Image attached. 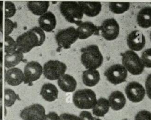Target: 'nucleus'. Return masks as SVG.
Here are the masks:
<instances>
[{"label": "nucleus", "mask_w": 151, "mask_h": 120, "mask_svg": "<svg viewBox=\"0 0 151 120\" xmlns=\"http://www.w3.org/2000/svg\"><path fill=\"white\" fill-rule=\"evenodd\" d=\"M45 39L44 31L40 27H34L17 38V50L22 53H27L34 47L42 45Z\"/></svg>", "instance_id": "obj_1"}, {"label": "nucleus", "mask_w": 151, "mask_h": 120, "mask_svg": "<svg viewBox=\"0 0 151 120\" xmlns=\"http://www.w3.org/2000/svg\"><path fill=\"white\" fill-rule=\"evenodd\" d=\"M81 52V61L86 69H96L101 65L103 57L97 45H91L83 48Z\"/></svg>", "instance_id": "obj_2"}, {"label": "nucleus", "mask_w": 151, "mask_h": 120, "mask_svg": "<svg viewBox=\"0 0 151 120\" xmlns=\"http://www.w3.org/2000/svg\"><path fill=\"white\" fill-rule=\"evenodd\" d=\"M60 10L65 19L73 24L79 25L83 17V11L77 2H62L60 5Z\"/></svg>", "instance_id": "obj_3"}, {"label": "nucleus", "mask_w": 151, "mask_h": 120, "mask_svg": "<svg viewBox=\"0 0 151 120\" xmlns=\"http://www.w3.org/2000/svg\"><path fill=\"white\" fill-rule=\"evenodd\" d=\"M73 102L75 106L80 109H92L97 102L96 95L90 89H80L73 94Z\"/></svg>", "instance_id": "obj_4"}, {"label": "nucleus", "mask_w": 151, "mask_h": 120, "mask_svg": "<svg viewBox=\"0 0 151 120\" xmlns=\"http://www.w3.org/2000/svg\"><path fill=\"white\" fill-rule=\"evenodd\" d=\"M123 66L132 75H140L144 70V65L138 55L128 50L120 54Z\"/></svg>", "instance_id": "obj_5"}, {"label": "nucleus", "mask_w": 151, "mask_h": 120, "mask_svg": "<svg viewBox=\"0 0 151 120\" xmlns=\"http://www.w3.org/2000/svg\"><path fill=\"white\" fill-rule=\"evenodd\" d=\"M66 65L57 60H50L43 66V74L50 80L58 79L66 71Z\"/></svg>", "instance_id": "obj_6"}, {"label": "nucleus", "mask_w": 151, "mask_h": 120, "mask_svg": "<svg viewBox=\"0 0 151 120\" xmlns=\"http://www.w3.org/2000/svg\"><path fill=\"white\" fill-rule=\"evenodd\" d=\"M78 38L77 29L73 26L61 29L55 35V40L60 48L68 49Z\"/></svg>", "instance_id": "obj_7"}, {"label": "nucleus", "mask_w": 151, "mask_h": 120, "mask_svg": "<svg viewBox=\"0 0 151 120\" xmlns=\"http://www.w3.org/2000/svg\"><path fill=\"white\" fill-rule=\"evenodd\" d=\"M107 79L114 85L122 83L126 80L127 71L120 64H116L110 66L104 72Z\"/></svg>", "instance_id": "obj_8"}, {"label": "nucleus", "mask_w": 151, "mask_h": 120, "mask_svg": "<svg viewBox=\"0 0 151 120\" xmlns=\"http://www.w3.org/2000/svg\"><path fill=\"white\" fill-rule=\"evenodd\" d=\"M101 36L107 41H113L119 35L120 28L117 21L114 18L105 19L99 28Z\"/></svg>", "instance_id": "obj_9"}, {"label": "nucleus", "mask_w": 151, "mask_h": 120, "mask_svg": "<svg viewBox=\"0 0 151 120\" xmlns=\"http://www.w3.org/2000/svg\"><path fill=\"white\" fill-rule=\"evenodd\" d=\"M45 116L44 106L38 104L25 107L20 113V117L24 120H43Z\"/></svg>", "instance_id": "obj_10"}, {"label": "nucleus", "mask_w": 151, "mask_h": 120, "mask_svg": "<svg viewBox=\"0 0 151 120\" xmlns=\"http://www.w3.org/2000/svg\"><path fill=\"white\" fill-rule=\"evenodd\" d=\"M145 92L143 85L135 81L129 83L125 88V93L129 100L135 103L143 100L145 95Z\"/></svg>", "instance_id": "obj_11"}, {"label": "nucleus", "mask_w": 151, "mask_h": 120, "mask_svg": "<svg viewBox=\"0 0 151 120\" xmlns=\"http://www.w3.org/2000/svg\"><path fill=\"white\" fill-rule=\"evenodd\" d=\"M43 72L41 64L36 61L28 62L24 68V81L27 84L31 83L38 79Z\"/></svg>", "instance_id": "obj_12"}, {"label": "nucleus", "mask_w": 151, "mask_h": 120, "mask_svg": "<svg viewBox=\"0 0 151 120\" xmlns=\"http://www.w3.org/2000/svg\"><path fill=\"white\" fill-rule=\"evenodd\" d=\"M146 43V39L143 33L138 30L131 32L127 36V44L129 48L133 51L142 50Z\"/></svg>", "instance_id": "obj_13"}, {"label": "nucleus", "mask_w": 151, "mask_h": 120, "mask_svg": "<svg viewBox=\"0 0 151 120\" xmlns=\"http://www.w3.org/2000/svg\"><path fill=\"white\" fill-rule=\"evenodd\" d=\"M5 80L8 84L17 86L24 81V75L19 68H12L6 71Z\"/></svg>", "instance_id": "obj_14"}, {"label": "nucleus", "mask_w": 151, "mask_h": 120, "mask_svg": "<svg viewBox=\"0 0 151 120\" xmlns=\"http://www.w3.org/2000/svg\"><path fill=\"white\" fill-rule=\"evenodd\" d=\"M40 28L44 31L51 32L56 26L57 21L54 14L51 12H47L40 16L38 19Z\"/></svg>", "instance_id": "obj_15"}, {"label": "nucleus", "mask_w": 151, "mask_h": 120, "mask_svg": "<svg viewBox=\"0 0 151 120\" xmlns=\"http://www.w3.org/2000/svg\"><path fill=\"white\" fill-rule=\"evenodd\" d=\"M77 32L78 38L85 39L94 34H99V28L91 22H81L78 26Z\"/></svg>", "instance_id": "obj_16"}, {"label": "nucleus", "mask_w": 151, "mask_h": 120, "mask_svg": "<svg viewBox=\"0 0 151 120\" xmlns=\"http://www.w3.org/2000/svg\"><path fill=\"white\" fill-rule=\"evenodd\" d=\"M108 101L110 106L114 111L122 109L126 103V99L124 94L119 91L113 92L109 95Z\"/></svg>", "instance_id": "obj_17"}, {"label": "nucleus", "mask_w": 151, "mask_h": 120, "mask_svg": "<svg viewBox=\"0 0 151 120\" xmlns=\"http://www.w3.org/2000/svg\"><path fill=\"white\" fill-rule=\"evenodd\" d=\"M83 14L89 17L97 16L101 10V4L99 2H78Z\"/></svg>", "instance_id": "obj_18"}, {"label": "nucleus", "mask_w": 151, "mask_h": 120, "mask_svg": "<svg viewBox=\"0 0 151 120\" xmlns=\"http://www.w3.org/2000/svg\"><path fill=\"white\" fill-rule=\"evenodd\" d=\"M60 88L65 92H72L77 87V81L74 78L68 74H64L57 81Z\"/></svg>", "instance_id": "obj_19"}, {"label": "nucleus", "mask_w": 151, "mask_h": 120, "mask_svg": "<svg viewBox=\"0 0 151 120\" xmlns=\"http://www.w3.org/2000/svg\"><path fill=\"white\" fill-rule=\"evenodd\" d=\"M40 94L45 101L52 102L57 98L58 91L54 84L46 83L42 86Z\"/></svg>", "instance_id": "obj_20"}, {"label": "nucleus", "mask_w": 151, "mask_h": 120, "mask_svg": "<svg viewBox=\"0 0 151 120\" xmlns=\"http://www.w3.org/2000/svg\"><path fill=\"white\" fill-rule=\"evenodd\" d=\"M100 74L96 69H88L83 72L82 81L87 86L92 87L98 84L100 81Z\"/></svg>", "instance_id": "obj_21"}, {"label": "nucleus", "mask_w": 151, "mask_h": 120, "mask_svg": "<svg viewBox=\"0 0 151 120\" xmlns=\"http://www.w3.org/2000/svg\"><path fill=\"white\" fill-rule=\"evenodd\" d=\"M137 22L139 26L144 28L151 27V7L146 6L137 14Z\"/></svg>", "instance_id": "obj_22"}, {"label": "nucleus", "mask_w": 151, "mask_h": 120, "mask_svg": "<svg viewBox=\"0 0 151 120\" xmlns=\"http://www.w3.org/2000/svg\"><path fill=\"white\" fill-rule=\"evenodd\" d=\"M49 4L48 1H29L27 4V7L34 15L41 16L47 12Z\"/></svg>", "instance_id": "obj_23"}, {"label": "nucleus", "mask_w": 151, "mask_h": 120, "mask_svg": "<svg viewBox=\"0 0 151 120\" xmlns=\"http://www.w3.org/2000/svg\"><path fill=\"white\" fill-rule=\"evenodd\" d=\"M110 108L109 101L104 98H100L93 108V114L98 117L104 116L109 111Z\"/></svg>", "instance_id": "obj_24"}, {"label": "nucleus", "mask_w": 151, "mask_h": 120, "mask_svg": "<svg viewBox=\"0 0 151 120\" xmlns=\"http://www.w3.org/2000/svg\"><path fill=\"white\" fill-rule=\"evenodd\" d=\"M23 53L16 50L12 54H6L4 57V65L6 68H11L16 66L23 59Z\"/></svg>", "instance_id": "obj_25"}, {"label": "nucleus", "mask_w": 151, "mask_h": 120, "mask_svg": "<svg viewBox=\"0 0 151 120\" xmlns=\"http://www.w3.org/2000/svg\"><path fill=\"white\" fill-rule=\"evenodd\" d=\"M129 2H110L109 9L114 14H122L126 12L130 8Z\"/></svg>", "instance_id": "obj_26"}, {"label": "nucleus", "mask_w": 151, "mask_h": 120, "mask_svg": "<svg viewBox=\"0 0 151 120\" xmlns=\"http://www.w3.org/2000/svg\"><path fill=\"white\" fill-rule=\"evenodd\" d=\"M17 96L15 92L11 89L6 88L4 91V104L6 106H12L15 102Z\"/></svg>", "instance_id": "obj_27"}, {"label": "nucleus", "mask_w": 151, "mask_h": 120, "mask_svg": "<svg viewBox=\"0 0 151 120\" xmlns=\"http://www.w3.org/2000/svg\"><path fill=\"white\" fill-rule=\"evenodd\" d=\"M5 44H4V51L6 54H12L16 51L17 44L14 39L9 36H5Z\"/></svg>", "instance_id": "obj_28"}, {"label": "nucleus", "mask_w": 151, "mask_h": 120, "mask_svg": "<svg viewBox=\"0 0 151 120\" xmlns=\"http://www.w3.org/2000/svg\"><path fill=\"white\" fill-rule=\"evenodd\" d=\"M141 60L146 68H151V48L144 51L141 55Z\"/></svg>", "instance_id": "obj_29"}, {"label": "nucleus", "mask_w": 151, "mask_h": 120, "mask_svg": "<svg viewBox=\"0 0 151 120\" xmlns=\"http://www.w3.org/2000/svg\"><path fill=\"white\" fill-rule=\"evenodd\" d=\"M16 12L15 6L14 3L9 1L5 2V18H9L13 16Z\"/></svg>", "instance_id": "obj_30"}, {"label": "nucleus", "mask_w": 151, "mask_h": 120, "mask_svg": "<svg viewBox=\"0 0 151 120\" xmlns=\"http://www.w3.org/2000/svg\"><path fill=\"white\" fill-rule=\"evenodd\" d=\"M134 120H151V112L146 110L140 111L136 115Z\"/></svg>", "instance_id": "obj_31"}, {"label": "nucleus", "mask_w": 151, "mask_h": 120, "mask_svg": "<svg viewBox=\"0 0 151 120\" xmlns=\"http://www.w3.org/2000/svg\"><path fill=\"white\" fill-rule=\"evenodd\" d=\"M14 28V22L8 18L5 19V36H8Z\"/></svg>", "instance_id": "obj_32"}, {"label": "nucleus", "mask_w": 151, "mask_h": 120, "mask_svg": "<svg viewBox=\"0 0 151 120\" xmlns=\"http://www.w3.org/2000/svg\"><path fill=\"white\" fill-rule=\"evenodd\" d=\"M58 120H80V118L75 115L64 113L58 116Z\"/></svg>", "instance_id": "obj_33"}, {"label": "nucleus", "mask_w": 151, "mask_h": 120, "mask_svg": "<svg viewBox=\"0 0 151 120\" xmlns=\"http://www.w3.org/2000/svg\"><path fill=\"white\" fill-rule=\"evenodd\" d=\"M146 92L149 99H151V74H149L146 79L145 82Z\"/></svg>", "instance_id": "obj_34"}, {"label": "nucleus", "mask_w": 151, "mask_h": 120, "mask_svg": "<svg viewBox=\"0 0 151 120\" xmlns=\"http://www.w3.org/2000/svg\"><path fill=\"white\" fill-rule=\"evenodd\" d=\"M80 120H95L92 114L87 111H83L80 112L79 115Z\"/></svg>", "instance_id": "obj_35"}, {"label": "nucleus", "mask_w": 151, "mask_h": 120, "mask_svg": "<svg viewBox=\"0 0 151 120\" xmlns=\"http://www.w3.org/2000/svg\"><path fill=\"white\" fill-rule=\"evenodd\" d=\"M58 115L56 112H50L47 115H45L43 120H58Z\"/></svg>", "instance_id": "obj_36"}, {"label": "nucleus", "mask_w": 151, "mask_h": 120, "mask_svg": "<svg viewBox=\"0 0 151 120\" xmlns=\"http://www.w3.org/2000/svg\"><path fill=\"white\" fill-rule=\"evenodd\" d=\"M2 12L1 9H0V26L2 25Z\"/></svg>", "instance_id": "obj_37"}, {"label": "nucleus", "mask_w": 151, "mask_h": 120, "mask_svg": "<svg viewBox=\"0 0 151 120\" xmlns=\"http://www.w3.org/2000/svg\"><path fill=\"white\" fill-rule=\"evenodd\" d=\"M2 83L0 82V98H2Z\"/></svg>", "instance_id": "obj_38"}, {"label": "nucleus", "mask_w": 151, "mask_h": 120, "mask_svg": "<svg viewBox=\"0 0 151 120\" xmlns=\"http://www.w3.org/2000/svg\"><path fill=\"white\" fill-rule=\"evenodd\" d=\"M2 61V53L1 50H0V63L1 64Z\"/></svg>", "instance_id": "obj_39"}, {"label": "nucleus", "mask_w": 151, "mask_h": 120, "mask_svg": "<svg viewBox=\"0 0 151 120\" xmlns=\"http://www.w3.org/2000/svg\"><path fill=\"white\" fill-rule=\"evenodd\" d=\"M2 68L0 66V79L2 78Z\"/></svg>", "instance_id": "obj_40"}, {"label": "nucleus", "mask_w": 151, "mask_h": 120, "mask_svg": "<svg viewBox=\"0 0 151 120\" xmlns=\"http://www.w3.org/2000/svg\"><path fill=\"white\" fill-rule=\"evenodd\" d=\"M150 40H151V32H150Z\"/></svg>", "instance_id": "obj_41"}]
</instances>
